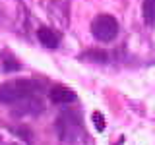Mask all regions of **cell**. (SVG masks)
<instances>
[{"label":"cell","mask_w":155,"mask_h":145,"mask_svg":"<svg viewBox=\"0 0 155 145\" xmlns=\"http://www.w3.org/2000/svg\"><path fill=\"white\" fill-rule=\"evenodd\" d=\"M143 19L147 23H155V0H143Z\"/></svg>","instance_id":"obj_6"},{"label":"cell","mask_w":155,"mask_h":145,"mask_svg":"<svg viewBox=\"0 0 155 145\" xmlns=\"http://www.w3.org/2000/svg\"><path fill=\"white\" fill-rule=\"evenodd\" d=\"M37 93L35 83L27 79H18L12 83H2L0 85V103L4 105H14L19 101H25L29 97H33Z\"/></svg>","instance_id":"obj_1"},{"label":"cell","mask_w":155,"mask_h":145,"mask_svg":"<svg viewBox=\"0 0 155 145\" xmlns=\"http://www.w3.org/2000/svg\"><path fill=\"white\" fill-rule=\"evenodd\" d=\"M93 122H95V130H97V132H103V130H105V120H103V116H101L99 112L93 114Z\"/></svg>","instance_id":"obj_8"},{"label":"cell","mask_w":155,"mask_h":145,"mask_svg":"<svg viewBox=\"0 0 155 145\" xmlns=\"http://www.w3.org/2000/svg\"><path fill=\"white\" fill-rule=\"evenodd\" d=\"M91 33H93V37L99 39V41H113L116 37V33H118V23H116V19L113 16L101 14V16H97L93 19V23H91Z\"/></svg>","instance_id":"obj_2"},{"label":"cell","mask_w":155,"mask_h":145,"mask_svg":"<svg viewBox=\"0 0 155 145\" xmlns=\"http://www.w3.org/2000/svg\"><path fill=\"white\" fill-rule=\"evenodd\" d=\"M80 126H81V122L76 118V116H72V114H62L60 118H58L56 128H58L60 137L66 139V141H70V139H76L78 132H80Z\"/></svg>","instance_id":"obj_3"},{"label":"cell","mask_w":155,"mask_h":145,"mask_svg":"<svg viewBox=\"0 0 155 145\" xmlns=\"http://www.w3.org/2000/svg\"><path fill=\"white\" fill-rule=\"evenodd\" d=\"M10 145H16V143H10Z\"/></svg>","instance_id":"obj_10"},{"label":"cell","mask_w":155,"mask_h":145,"mask_svg":"<svg viewBox=\"0 0 155 145\" xmlns=\"http://www.w3.org/2000/svg\"><path fill=\"white\" fill-rule=\"evenodd\" d=\"M37 39L41 41V45H45L47 48H56L60 45V35L56 31H52L51 27H41L37 31Z\"/></svg>","instance_id":"obj_5"},{"label":"cell","mask_w":155,"mask_h":145,"mask_svg":"<svg viewBox=\"0 0 155 145\" xmlns=\"http://www.w3.org/2000/svg\"><path fill=\"white\" fill-rule=\"evenodd\" d=\"M48 95H51V101L54 105H70V103L76 101V93H74V91L66 89V87H62V85L52 87Z\"/></svg>","instance_id":"obj_4"},{"label":"cell","mask_w":155,"mask_h":145,"mask_svg":"<svg viewBox=\"0 0 155 145\" xmlns=\"http://www.w3.org/2000/svg\"><path fill=\"white\" fill-rule=\"evenodd\" d=\"M84 56L85 58H93L97 62H105L107 60V52H101V50H87Z\"/></svg>","instance_id":"obj_7"},{"label":"cell","mask_w":155,"mask_h":145,"mask_svg":"<svg viewBox=\"0 0 155 145\" xmlns=\"http://www.w3.org/2000/svg\"><path fill=\"white\" fill-rule=\"evenodd\" d=\"M19 64L14 60H4V72H10V70H18Z\"/></svg>","instance_id":"obj_9"}]
</instances>
